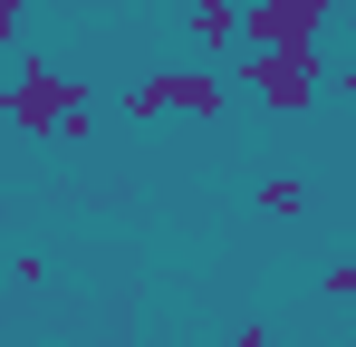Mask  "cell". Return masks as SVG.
<instances>
[{
	"label": "cell",
	"mask_w": 356,
	"mask_h": 347,
	"mask_svg": "<svg viewBox=\"0 0 356 347\" xmlns=\"http://www.w3.org/2000/svg\"><path fill=\"white\" fill-rule=\"evenodd\" d=\"M19 10L29 0H0V49H19Z\"/></svg>",
	"instance_id": "cell-9"
},
{
	"label": "cell",
	"mask_w": 356,
	"mask_h": 347,
	"mask_svg": "<svg viewBox=\"0 0 356 347\" xmlns=\"http://www.w3.org/2000/svg\"><path fill=\"white\" fill-rule=\"evenodd\" d=\"M327 299H356V261H327Z\"/></svg>",
	"instance_id": "cell-8"
},
{
	"label": "cell",
	"mask_w": 356,
	"mask_h": 347,
	"mask_svg": "<svg viewBox=\"0 0 356 347\" xmlns=\"http://www.w3.org/2000/svg\"><path fill=\"white\" fill-rule=\"evenodd\" d=\"M241 87H250V97H260L270 116H308L318 97H327V58H318V39H289V49H250Z\"/></svg>",
	"instance_id": "cell-1"
},
{
	"label": "cell",
	"mask_w": 356,
	"mask_h": 347,
	"mask_svg": "<svg viewBox=\"0 0 356 347\" xmlns=\"http://www.w3.org/2000/svg\"><path fill=\"white\" fill-rule=\"evenodd\" d=\"M318 10H347V0H318Z\"/></svg>",
	"instance_id": "cell-12"
},
{
	"label": "cell",
	"mask_w": 356,
	"mask_h": 347,
	"mask_svg": "<svg viewBox=\"0 0 356 347\" xmlns=\"http://www.w3.org/2000/svg\"><path fill=\"white\" fill-rule=\"evenodd\" d=\"M318 29H327L318 0H260V10H241V39L250 49H289V39H318Z\"/></svg>",
	"instance_id": "cell-4"
},
{
	"label": "cell",
	"mask_w": 356,
	"mask_h": 347,
	"mask_svg": "<svg viewBox=\"0 0 356 347\" xmlns=\"http://www.w3.org/2000/svg\"><path fill=\"white\" fill-rule=\"evenodd\" d=\"M116 107L135 116V125H154V116H202V125H222V107H232V87H222V68H164V77L125 87Z\"/></svg>",
	"instance_id": "cell-2"
},
{
	"label": "cell",
	"mask_w": 356,
	"mask_h": 347,
	"mask_svg": "<svg viewBox=\"0 0 356 347\" xmlns=\"http://www.w3.org/2000/svg\"><path fill=\"white\" fill-rule=\"evenodd\" d=\"M67 97H77V87H67L49 58H19V77L0 87V116H10L19 135H39V145H49V135H58V107H67Z\"/></svg>",
	"instance_id": "cell-3"
},
{
	"label": "cell",
	"mask_w": 356,
	"mask_h": 347,
	"mask_svg": "<svg viewBox=\"0 0 356 347\" xmlns=\"http://www.w3.org/2000/svg\"><path fill=\"white\" fill-rule=\"evenodd\" d=\"M337 87H347V97H356V68H347V77H337Z\"/></svg>",
	"instance_id": "cell-11"
},
{
	"label": "cell",
	"mask_w": 356,
	"mask_h": 347,
	"mask_svg": "<svg viewBox=\"0 0 356 347\" xmlns=\"http://www.w3.org/2000/svg\"><path fill=\"white\" fill-rule=\"evenodd\" d=\"M260 213L298 222V213H308V183H298V174H270V183H260Z\"/></svg>",
	"instance_id": "cell-6"
},
{
	"label": "cell",
	"mask_w": 356,
	"mask_h": 347,
	"mask_svg": "<svg viewBox=\"0 0 356 347\" xmlns=\"http://www.w3.org/2000/svg\"><path fill=\"white\" fill-rule=\"evenodd\" d=\"M232 347H270V328H260V318H241V328H232Z\"/></svg>",
	"instance_id": "cell-10"
},
{
	"label": "cell",
	"mask_w": 356,
	"mask_h": 347,
	"mask_svg": "<svg viewBox=\"0 0 356 347\" xmlns=\"http://www.w3.org/2000/svg\"><path fill=\"white\" fill-rule=\"evenodd\" d=\"M87 135H97V107H87V87H77V97L58 107V145H87Z\"/></svg>",
	"instance_id": "cell-7"
},
{
	"label": "cell",
	"mask_w": 356,
	"mask_h": 347,
	"mask_svg": "<svg viewBox=\"0 0 356 347\" xmlns=\"http://www.w3.org/2000/svg\"><path fill=\"white\" fill-rule=\"evenodd\" d=\"M183 39H193V49H212V58H222V49L241 39V10H232V0H183Z\"/></svg>",
	"instance_id": "cell-5"
}]
</instances>
